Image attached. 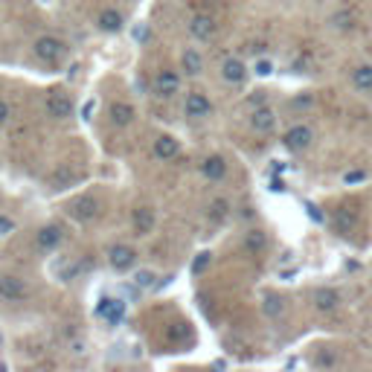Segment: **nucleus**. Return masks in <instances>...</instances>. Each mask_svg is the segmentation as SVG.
<instances>
[{"instance_id":"nucleus-1","label":"nucleus","mask_w":372,"mask_h":372,"mask_svg":"<svg viewBox=\"0 0 372 372\" xmlns=\"http://www.w3.org/2000/svg\"><path fill=\"white\" fill-rule=\"evenodd\" d=\"M32 53L38 61H44V65H56V61H61L67 56V44L61 38H56V35H41V38H35Z\"/></svg>"},{"instance_id":"nucleus-2","label":"nucleus","mask_w":372,"mask_h":372,"mask_svg":"<svg viewBox=\"0 0 372 372\" xmlns=\"http://www.w3.org/2000/svg\"><path fill=\"white\" fill-rule=\"evenodd\" d=\"M312 143H314V131L308 126H294V128L285 131V137H282V146L288 148V152H294V154L308 152Z\"/></svg>"},{"instance_id":"nucleus-3","label":"nucleus","mask_w":372,"mask_h":372,"mask_svg":"<svg viewBox=\"0 0 372 372\" xmlns=\"http://www.w3.org/2000/svg\"><path fill=\"white\" fill-rule=\"evenodd\" d=\"M152 91H154V96H160V99L178 96V93H181V76H178L175 70H157V73H154V82H152Z\"/></svg>"},{"instance_id":"nucleus-4","label":"nucleus","mask_w":372,"mask_h":372,"mask_svg":"<svg viewBox=\"0 0 372 372\" xmlns=\"http://www.w3.org/2000/svg\"><path fill=\"white\" fill-rule=\"evenodd\" d=\"M0 297H3L6 303H23L30 297V288H27V282H23L21 277L3 274L0 277Z\"/></svg>"},{"instance_id":"nucleus-5","label":"nucleus","mask_w":372,"mask_h":372,"mask_svg":"<svg viewBox=\"0 0 372 372\" xmlns=\"http://www.w3.org/2000/svg\"><path fill=\"white\" fill-rule=\"evenodd\" d=\"M251 128H253L256 134H270V131L277 128V111L270 108V105L259 102V105L253 108V114H251Z\"/></svg>"},{"instance_id":"nucleus-6","label":"nucleus","mask_w":372,"mask_h":372,"mask_svg":"<svg viewBox=\"0 0 372 372\" xmlns=\"http://www.w3.org/2000/svg\"><path fill=\"white\" fill-rule=\"evenodd\" d=\"M108 262L114 270H131L137 265V251H134L131 244H114L108 251Z\"/></svg>"},{"instance_id":"nucleus-7","label":"nucleus","mask_w":372,"mask_h":372,"mask_svg":"<svg viewBox=\"0 0 372 372\" xmlns=\"http://www.w3.org/2000/svg\"><path fill=\"white\" fill-rule=\"evenodd\" d=\"M183 114L189 117V119H207L209 114H213V102H209V96L204 93H189L186 96V102H183Z\"/></svg>"},{"instance_id":"nucleus-8","label":"nucleus","mask_w":372,"mask_h":372,"mask_svg":"<svg viewBox=\"0 0 372 372\" xmlns=\"http://www.w3.org/2000/svg\"><path fill=\"white\" fill-rule=\"evenodd\" d=\"M247 76H251V70L244 67L242 58H224V65H221V79H224L227 84L242 88V84L247 82Z\"/></svg>"},{"instance_id":"nucleus-9","label":"nucleus","mask_w":372,"mask_h":372,"mask_svg":"<svg viewBox=\"0 0 372 372\" xmlns=\"http://www.w3.org/2000/svg\"><path fill=\"white\" fill-rule=\"evenodd\" d=\"M47 114L53 119H67L73 117V99L65 91H53L47 96Z\"/></svg>"},{"instance_id":"nucleus-10","label":"nucleus","mask_w":372,"mask_h":372,"mask_svg":"<svg viewBox=\"0 0 372 372\" xmlns=\"http://www.w3.org/2000/svg\"><path fill=\"white\" fill-rule=\"evenodd\" d=\"M70 216L76 221H82V224H88V221H93L99 216V201L93 195H82L70 204Z\"/></svg>"},{"instance_id":"nucleus-11","label":"nucleus","mask_w":372,"mask_h":372,"mask_svg":"<svg viewBox=\"0 0 372 372\" xmlns=\"http://www.w3.org/2000/svg\"><path fill=\"white\" fill-rule=\"evenodd\" d=\"M216 32H218V27L209 15H192L189 18V35L195 41H213Z\"/></svg>"},{"instance_id":"nucleus-12","label":"nucleus","mask_w":372,"mask_h":372,"mask_svg":"<svg viewBox=\"0 0 372 372\" xmlns=\"http://www.w3.org/2000/svg\"><path fill=\"white\" fill-rule=\"evenodd\" d=\"M61 242H65V230H61L58 224H47V227H41L38 233H35V247L44 251V253L56 251Z\"/></svg>"},{"instance_id":"nucleus-13","label":"nucleus","mask_w":372,"mask_h":372,"mask_svg":"<svg viewBox=\"0 0 372 372\" xmlns=\"http://www.w3.org/2000/svg\"><path fill=\"white\" fill-rule=\"evenodd\" d=\"M201 172H204V178H207L209 183L224 181V178H227V160L221 157V154H209L204 163H201Z\"/></svg>"},{"instance_id":"nucleus-14","label":"nucleus","mask_w":372,"mask_h":372,"mask_svg":"<svg viewBox=\"0 0 372 372\" xmlns=\"http://www.w3.org/2000/svg\"><path fill=\"white\" fill-rule=\"evenodd\" d=\"M108 117H111V122H114L117 128H126V126H131V122H134L137 111H134L131 102H114L108 108Z\"/></svg>"},{"instance_id":"nucleus-15","label":"nucleus","mask_w":372,"mask_h":372,"mask_svg":"<svg viewBox=\"0 0 372 372\" xmlns=\"http://www.w3.org/2000/svg\"><path fill=\"white\" fill-rule=\"evenodd\" d=\"M154 209L152 207H137L134 209V216H131V224H134V233L137 235H148L154 230Z\"/></svg>"},{"instance_id":"nucleus-16","label":"nucleus","mask_w":372,"mask_h":372,"mask_svg":"<svg viewBox=\"0 0 372 372\" xmlns=\"http://www.w3.org/2000/svg\"><path fill=\"white\" fill-rule=\"evenodd\" d=\"M338 305H340V294L334 288H317L314 291V308L317 312L332 314V312H338Z\"/></svg>"},{"instance_id":"nucleus-17","label":"nucleus","mask_w":372,"mask_h":372,"mask_svg":"<svg viewBox=\"0 0 372 372\" xmlns=\"http://www.w3.org/2000/svg\"><path fill=\"white\" fill-rule=\"evenodd\" d=\"M96 27L102 30V32H119L122 27H126V18H122V12L117 9H105V12H99V18H96Z\"/></svg>"},{"instance_id":"nucleus-18","label":"nucleus","mask_w":372,"mask_h":372,"mask_svg":"<svg viewBox=\"0 0 372 372\" xmlns=\"http://www.w3.org/2000/svg\"><path fill=\"white\" fill-rule=\"evenodd\" d=\"M181 70L186 73V76H201L204 73V56L198 53V49H183V56H181Z\"/></svg>"},{"instance_id":"nucleus-19","label":"nucleus","mask_w":372,"mask_h":372,"mask_svg":"<svg viewBox=\"0 0 372 372\" xmlns=\"http://www.w3.org/2000/svg\"><path fill=\"white\" fill-rule=\"evenodd\" d=\"M181 152V143L175 137H169V134H160L154 140V157L157 160H175Z\"/></svg>"},{"instance_id":"nucleus-20","label":"nucleus","mask_w":372,"mask_h":372,"mask_svg":"<svg viewBox=\"0 0 372 372\" xmlns=\"http://www.w3.org/2000/svg\"><path fill=\"white\" fill-rule=\"evenodd\" d=\"M352 84H355V91L372 93V65L355 67V70H352Z\"/></svg>"},{"instance_id":"nucleus-21","label":"nucleus","mask_w":372,"mask_h":372,"mask_svg":"<svg viewBox=\"0 0 372 372\" xmlns=\"http://www.w3.org/2000/svg\"><path fill=\"white\" fill-rule=\"evenodd\" d=\"M207 216H209V221H213V224L224 221V218L230 216V201H227V198H216V201L207 207Z\"/></svg>"},{"instance_id":"nucleus-22","label":"nucleus","mask_w":372,"mask_h":372,"mask_svg":"<svg viewBox=\"0 0 372 372\" xmlns=\"http://www.w3.org/2000/svg\"><path fill=\"white\" fill-rule=\"evenodd\" d=\"M265 244H268V239H265V233H262V230H251V233H247L244 247H247L251 253H262V251H265Z\"/></svg>"},{"instance_id":"nucleus-23","label":"nucleus","mask_w":372,"mask_h":372,"mask_svg":"<svg viewBox=\"0 0 372 372\" xmlns=\"http://www.w3.org/2000/svg\"><path fill=\"white\" fill-rule=\"evenodd\" d=\"M99 314L108 317L111 323H117V320L122 317V303H117V300H105L102 305H99Z\"/></svg>"},{"instance_id":"nucleus-24","label":"nucleus","mask_w":372,"mask_h":372,"mask_svg":"<svg viewBox=\"0 0 372 372\" xmlns=\"http://www.w3.org/2000/svg\"><path fill=\"white\" fill-rule=\"evenodd\" d=\"M166 338H169V340H175V343L186 340V338H189V323H172L169 332H166Z\"/></svg>"},{"instance_id":"nucleus-25","label":"nucleus","mask_w":372,"mask_h":372,"mask_svg":"<svg viewBox=\"0 0 372 372\" xmlns=\"http://www.w3.org/2000/svg\"><path fill=\"white\" fill-rule=\"evenodd\" d=\"M154 279H157L154 270H140V274L134 277V285H137V288H152Z\"/></svg>"},{"instance_id":"nucleus-26","label":"nucleus","mask_w":372,"mask_h":372,"mask_svg":"<svg viewBox=\"0 0 372 372\" xmlns=\"http://www.w3.org/2000/svg\"><path fill=\"white\" fill-rule=\"evenodd\" d=\"M253 70H256V76H270V73H274V65H270V58H259Z\"/></svg>"},{"instance_id":"nucleus-27","label":"nucleus","mask_w":372,"mask_h":372,"mask_svg":"<svg viewBox=\"0 0 372 372\" xmlns=\"http://www.w3.org/2000/svg\"><path fill=\"white\" fill-rule=\"evenodd\" d=\"M15 221H12L9 216H0V239H3V235H12V233H15Z\"/></svg>"},{"instance_id":"nucleus-28","label":"nucleus","mask_w":372,"mask_h":372,"mask_svg":"<svg viewBox=\"0 0 372 372\" xmlns=\"http://www.w3.org/2000/svg\"><path fill=\"white\" fill-rule=\"evenodd\" d=\"M6 119H9V105L0 99V126H6Z\"/></svg>"},{"instance_id":"nucleus-29","label":"nucleus","mask_w":372,"mask_h":372,"mask_svg":"<svg viewBox=\"0 0 372 372\" xmlns=\"http://www.w3.org/2000/svg\"><path fill=\"white\" fill-rule=\"evenodd\" d=\"M209 262V253H201V259L195 262V270H204V265Z\"/></svg>"},{"instance_id":"nucleus-30","label":"nucleus","mask_w":372,"mask_h":372,"mask_svg":"<svg viewBox=\"0 0 372 372\" xmlns=\"http://www.w3.org/2000/svg\"><path fill=\"white\" fill-rule=\"evenodd\" d=\"M364 178V172H352V175H346V183H355V181H361Z\"/></svg>"}]
</instances>
